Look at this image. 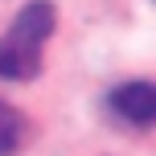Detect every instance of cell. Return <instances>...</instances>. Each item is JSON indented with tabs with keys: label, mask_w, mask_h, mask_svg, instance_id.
Segmentation results:
<instances>
[{
	"label": "cell",
	"mask_w": 156,
	"mask_h": 156,
	"mask_svg": "<svg viewBox=\"0 0 156 156\" xmlns=\"http://www.w3.org/2000/svg\"><path fill=\"white\" fill-rule=\"evenodd\" d=\"M58 25V12L49 0H33L16 12L12 29L0 37V78L8 82H25L41 70V49H45L49 33Z\"/></svg>",
	"instance_id": "obj_1"
},
{
	"label": "cell",
	"mask_w": 156,
	"mask_h": 156,
	"mask_svg": "<svg viewBox=\"0 0 156 156\" xmlns=\"http://www.w3.org/2000/svg\"><path fill=\"white\" fill-rule=\"evenodd\" d=\"M111 107L136 127H148L156 119V86L152 82H127L111 94Z\"/></svg>",
	"instance_id": "obj_2"
},
{
	"label": "cell",
	"mask_w": 156,
	"mask_h": 156,
	"mask_svg": "<svg viewBox=\"0 0 156 156\" xmlns=\"http://www.w3.org/2000/svg\"><path fill=\"white\" fill-rule=\"evenodd\" d=\"M21 140H25V119L8 103H0V156H16Z\"/></svg>",
	"instance_id": "obj_3"
}]
</instances>
